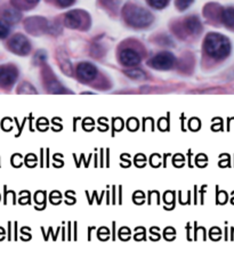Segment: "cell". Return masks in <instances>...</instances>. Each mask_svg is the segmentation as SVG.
Wrapping results in <instances>:
<instances>
[{
	"label": "cell",
	"instance_id": "obj_16",
	"mask_svg": "<svg viewBox=\"0 0 234 267\" xmlns=\"http://www.w3.org/2000/svg\"><path fill=\"white\" fill-rule=\"evenodd\" d=\"M57 4L61 6V7H69L74 2V0H56Z\"/></svg>",
	"mask_w": 234,
	"mask_h": 267
},
{
	"label": "cell",
	"instance_id": "obj_2",
	"mask_svg": "<svg viewBox=\"0 0 234 267\" xmlns=\"http://www.w3.org/2000/svg\"><path fill=\"white\" fill-rule=\"evenodd\" d=\"M126 19L130 25L136 26V28H144V26H147L152 23L153 18L151 13L147 12L146 9L137 7V6L136 7L131 6L127 11Z\"/></svg>",
	"mask_w": 234,
	"mask_h": 267
},
{
	"label": "cell",
	"instance_id": "obj_9",
	"mask_svg": "<svg viewBox=\"0 0 234 267\" xmlns=\"http://www.w3.org/2000/svg\"><path fill=\"white\" fill-rule=\"evenodd\" d=\"M186 28L191 32V34H198V32H199L201 30V23L199 19L196 18V16H193V18H187Z\"/></svg>",
	"mask_w": 234,
	"mask_h": 267
},
{
	"label": "cell",
	"instance_id": "obj_8",
	"mask_svg": "<svg viewBox=\"0 0 234 267\" xmlns=\"http://www.w3.org/2000/svg\"><path fill=\"white\" fill-rule=\"evenodd\" d=\"M81 15L80 13L77 11L68 13L67 16H65V24H67L69 28H79V26L81 25Z\"/></svg>",
	"mask_w": 234,
	"mask_h": 267
},
{
	"label": "cell",
	"instance_id": "obj_12",
	"mask_svg": "<svg viewBox=\"0 0 234 267\" xmlns=\"http://www.w3.org/2000/svg\"><path fill=\"white\" fill-rule=\"evenodd\" d=\"M9 32H11L9 23L7 21H5V19H0V39L7 38Z\"/></svg>",
	"mask_w": 234,
	"mask_h": 267
},
{
	"label": "cell",
	"instance_id": "obj_14",
	"mask_svg": "<svg viewBox=\"0 0 234 267\" xmlns=\"http://www.w3.org/2000/svg\"><path fill=\"white\" fill-rule=\"evenodd\" d=\"M126 74L128 77L133 78V79H144L145 78V73L143 71L138 70V69H133V70H129L126 72Z\"/></svg>",
	"mask_w": 234,
	"mask_h": 267
},
{
	"label": "cell",
	"instance_id": "obj_15",
	"mask_svg": "<svg viewBox=\"0 0 234 267\" xmlns=\"http://www.w3.org/2000/svg\"><path fill=\"white\" fill-rule=\"evenodd\" d=\"M193 2V0H176V5L180 11H184V9L189 8L191 4Z\"/></svg>",
	"mask_w": 234,
	"mask_h": 267
},
{
	"label": "cell",
	"instance_id": "obj_11",
	"mask_svg": "<svg viewBox=\"0 0 234 267\" xmlns=\"http://www.w3.org/2000/svg\"><path fill=\"white\" fill-rule=\"evenodd\" d=\"M222 19L225 25L233 26L234 25V8L229 7L224 9L222 14Z\"/></svg>",
	"mask_w": 234,
	"mask_h": 267
},
{
	"label": "cell",
	"instance_id": "obj_17",
	"mask_svg": "<svg viewBox=\"0 0 234 267\" xmlns=\"http://www.w3.org/2000/svg\"><path fill=\"white\" fill-rule=\"evenodd\" d=\"M28 2H30V4H35V2H37L38 0H26Z\"/></svg>",
	"mask_w": 234,
	"mask_h": 267
},
{
	"label": "cell",
	"instance_id": "obj_10",
	"mask_svg": "<svg viewBox=\"0 0 234 267\" xmlns=\"http://www.w3.org/2000/svg\"><path fill=\"white\" fill-rule=\"evenodd\" d=\"M19 18H21V14L16 9H6L4 13V19L7 21L9 24L18 22Z\"/></svg>",
	"mask_w": 234,
	"mask_h": 267
},
{
	"label": "cell",
	"instance_id": "obj_5",
	"mask_svg": "<svg viewBox=\"0 0 234 267\" xmlns=\"http://www.w3.org/2000/svg\"><path fill=\"white\" fill-rule=\"evenodd\" d=\"M18 79V70L13 65L0 67V87H11Z\"/></svg>",
	"mask_w": 234,
	"mask_h": 267
},
{
	"label": "cell",
	"instance_id": "obj_3",
	"mask_svg": "<svg viewBox=\"0 0 234 267\" xmlns=\"http://www.w3.org/2000/svg\"><path fill=\"white\" fill-rule=\"evenodd\" d=\"M175 56L169 52H162L154 56L149 62L151 67L157 69V70H169L175 65Z\"/></svg>",
	"mask_w": 234,
	"mask_h": 267
},
{
	"label": "cell",
	"instance_id": "obj_4",
	"mask_svg": "<svg viewBox=\"0 0 234 267\" xmlns=\"http://www.w3.org/2000/svg\"><path fill=\"white\" fill-rule=\"evenodd\" d=\"M12 52L18 55H26L31 51V45L23 35H15L8 42Z\"/></svg>",
	"mask_w": 234,
	"mask_h": 267
},
{
	"label": "cell",
	"instance_id": "obj_1",
	"mask_svg": "<svg viewBox=\"0 0 234 267\" xmlns=\"http://www.w3.org/2000/svg\"><path fill=\"white\" fill-rule=\"evenodd\" d=\"M204 49L207 54L215 59H223L229 56L231 42L225 36L219 34H209L204 40Z\"/></svg>",
	"mask_w": 234,
	"mask_h": 267
},
{
	"label": "cell",
	"instance_id": "obj_13",
	"mask_svg": "<svg viewBox=\"0 0 234 267\" xmlns=\"http://www.w3.org/2000/svg\"><path fill=\"white\" fill-rule=\"evenodd\" d=\"M147 2H149V5L152 6L153 8L161 9L166 7L168 2H169V0H147Z\"/></svg>",
	"mask_w": 234,
	"mask_h": 267
},
{
	"label": "cell",
	"instance_id": "obj_6",
	"mask_svg": "<svg viewBox=\"0 0 234 267\" xmlns=\"http://www.w3.org/2000/svg\"><path fill=\"white\" fill-rule=\"evenodd\" d=\"M119 58L125 67H135V65L140 64L141 62V56L134 49H124L120 53Z\"/></svg>",
	"mask_w": 234,
	"mask_h": 267
},
{
	"label": "cell",
	"instance_id": "obj_7",
	"mask_svg": "<svg viewBox=\"0 0 234 267\" xmlns=\"http://www.w3.org/2000/svg\"><path fill=\"white\" fill-rule=\"evenodd\" d=\"M77 72H78L79 78L82 79L84 81L93 80V79L96 77V74H97L96 68H95L93 64L86 63V62L85 63H81L78 65Z\"/></svg>",
	"mask_w": 234,
	"mask_h": 267
}]
</instances>
